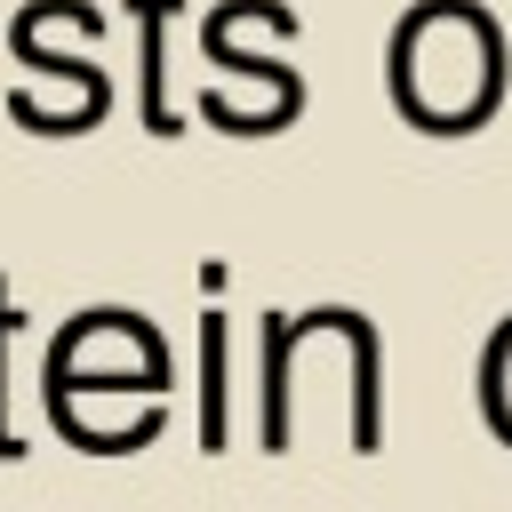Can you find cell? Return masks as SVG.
I'll return each mask as SVG.
<instances>
[{"mask_svg":"<svg viewBox=\"0 0 512 512\" xmlns=\"http://www.w3.org/2000/svg\"><path fill=\"white\" fill-rule=\"evenodd\" d=\"M384 64H392V104L432 136L480 128L512 80V48L480 0H416L392 32Z\"/></svg>","mask_w":512,"mask_h":512,"instance_id":"cell-1","label":"cell"},{"mask_svg":"<svg viewBox=\"0 0 512 512\" xmlns=\"http://www.w3.org/2000/svg\"><path fill=\"white\" fill-rule=\"evenodd\" d=\"M136 8V56H144V80H136V104H144V128L152 136H176V104H168V72H160V48H168V16L176 0H128Z\"/></svg>","mask_w":512,"mask_h":512,"instance_id":"cell-2","label":"cell"},{"mask_svg":"<svg viewBox=\"0 0 512 512\" xmlns=\"http://www.w3.org/2000/svg\"><path fill=\"white\" fill-rule=\"evenodd\" d=\"M8 56H16V64H32V72H48V80H72V88H80V96H88L96 112H112V80H104V64H88V56H64V48H48L32 16H16V24H8Z\"/></svg>","mask_w":512,"mask_h":512,"instance_id":"cell-3","label":"cell"},{"mask_svg":"<svg viewBox=\"0 0 512 512\" xmlns=\"http://www.w3.org/2000/svg\"><path fill=\"white\" fill-rule=\"evenodd\" d=\"M200 56H208V64H224V72H240V80H264V88H272V104H280L288 120L304 112V72H296V64H272V56H256V48H232V32H224L216 16L200 24Z\"/></svg>","mask_w":512,"mask_h":512,"instance_id":"cell-4","label":"cell"},{"mask_svg":"<svg viewBox=\"0 0 512 512\" xmlns=\"http://www.w3.org/2000/svg\"><path fill=\"white\" fill-rule=\"evenodd\" d=\"M224 344L232 328L224 312H208L200 320V448H224Z\"/></svg>","mask_w":512,"mask_h":512,"instance_id":"cell-5","label":"cell"},{"mask_svg":"<svg viewBox=\"0 0 512 512\" xmlns=\"http://www.w3.org/2000/svg\"><path fill=\"white\" fill-rule=\"evenodd\" d=\"M8 328H16V296H8V272H0V464L24 456V432L8 424Z\"/></svg>","mask_w":512,"mask_h":512,"instance_id":"cell-6","label":"cell"}]
</instances>
